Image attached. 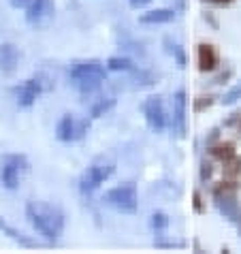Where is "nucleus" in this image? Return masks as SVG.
<instances>
[{"label": "nucleus", "instance_id": "f257e3e1", "mask_svg": "<svg viewBox=\"0 0 241 254\" xmlns=\"http://www.w3.org/2000/svg\"><path fill=\"white\" fill-rule=\"evenodd\" d=\"M26 218L32 229L45 239L47 244H56L64 233V211L58 205L45 201H28L26 203Z\"/></svg>", "mask_w": 241, "mask_h": 254}, {"label": "nucleus", "instance_id": "f03ea898", "mask_svg": "<svg viewBox=\"0 0 241 254\" xmlns=\"http://www.w3.org/2000/svg\"><path fill=\"white\" fill-rule=\"evenodd\" d=\"M107 64L101 60H81L75 62L68 70V81L77 92L81 94H94L98 88L107 81Z\"/></svg>", "mask_w": 241, "mask_h": 254}, {"label": "nucleus", "instance_id": "7ed1b4c3", "mask_svg": "<svg viewBox=\"0 0 241 254\" xmlns=\"http://www.w3.org/2000/svg\"><path fill=\"white\" fill-rule=\"evenodd\" d=\"M28 171H30V160L26 154L6 152L0 156V186L4 190H11V192L19 190L24 173Z\"/></svg>", "mask_w": 241, "mask_h": 254}, {"label": "nucleus", "instance_id": "20e7f679", "mask_svg": "<svg viewBox=\"0 0 241 254\" xmlns=\"http://www.w3.org/2000/svg\"><path fill=\"white\" fill-rule=\"evenodd\" d=\"M237 182L224 180L222 184H218L214 188V205L222 214L226 220L241 227V205L237 199Z\"/></svg>", "mask_w": 241, "mask_h": 254}, {"label": "nucleus", "instance_id": "39448f33", "mask_svg": "<svg viewBox=\"0 0 241 254\" xmlns=\"http://www.w3.org/2000/svg\"><path fill=\"white\" fill-rule=\"evenodd\" d=\"M113 171H116V162L107 156H96L94 160L86 167V171L79 178V188L81 192H94L107 182Z\"/></svg>", "mask_w": 241, "mask_h": 254}, {"label": "nucleus", "instance_id": "423d86ee", "mask_svg": "<svg viewBox=\"0 0 241 254\" xmlns=\"http://www.w3.org/2000/svg\"><path fill=\"white\" fill-rule=\"evenodd\" d=\"M103 203L109 205L111 209L120 211V214H134L139 209V196H137V186L126 182L116 188L105 190L103 194Z\"/></svg>", "mask_w": 241, "mask_h": 254}, {"label": "nucleus", "instance_id": "0eeeda50", "mask_svg": "<svg viewBox=\"0 0 241 254\" xmlns=\"http://www.w3.org/2000/svg\"><path fill=\"white\" fill-rule=\"evenodd\" d=\"M90 130V120L88 118H77L73 114H64L58 124H56V139L62 143H73L88 135Z\"/></svg>", "mask_w": 241, "mask_h": 254}, {"label": "nucleus", "instance_id": "6e6552de", "mask_svg": "<svg viewBox=\"0 0 241 254\" xmlns=\"http://www.w3.org/2000/svg\"><path fill=\"white\" fill-rule=\"evenodd\" d=\"M45 90H49V86L45 83V79L41 75H34L30 77V79L22 81L19 86L13 88V96H15V103L17 107L22 109H30L34 103H37V98L45 92Z\"/></svg>", "mask_w": 241, "mask_h": 254}, {"label": "nucleus", "instance_id": "1a4fd4ad", "mask_svg": "<svg viewBox=\"0 0 241 254\" xmlns=\"http://www.w3.org/2000/svg\"><path fill=\"white\" fill-rule=\"evenodd\" d=\"M143 118H145V124L150 126L152 132H162L169 126V116L165 111V105H162V98L160 96H147L143 105Z\"/></svg>", "mask_w": 241, "mask_h": 254}, {"label": "nucleus", "instance_id": "9d476101", "mask_svg": "<svg viewBox=\"0 0 241 254\" xmlns=\"http://www.w3.org/2000/svg\"><path fill=\"white\" fill-rule=\"evenodd\" d=\"M186 107H188V101H186V90L180 88L173 92V101H171V128L177 132V137H183L186 135Z\"/></svg>", "mask_w": 241, "mask_h": 254}, {"label": "nucleus", "instance_id": "9b49d317", "mask_svg": "<svg viewBox=\"0 0 241 254\" xmlns=\"http://www.w3.org/2000/svg\"><path fill=\"white\" fill-rule=\"evenodd\" d=\"M26 22L32 26H39L54 17V2L52 0H30L24 9Z\"/></svg>", "mask_w": 241, "mask_h": 254}, {"label": "nucleus", "instance_id": "f8f14e48", "mask_svg": "<svg viewBox=\"0 0 241 254\" xmlns=\"http://www.w3.org/2000/svg\"><path fill=\"white\" fill-rule=\"evenodd\" d=\"M220 64V54L216 45L211 43H198L196 47V68L201 70V73H211V70H216Z\"/></svg>", "mask_w": 241, "mask_h": 254}, {"label": "nucleus", "instance_id": "ddd939ff", "mask_svg": "<svg viewBox=\"0 0 241 254\" xmlns=\"http://www.w3.org/2000/svg\"><path fill=\"white\" fill-rule=\"evenodd\" d=\"M22 60V52L13 43H0V73L2 75H15Z\"/></svg>", "mask_w": 241, "mask_h": 254}, {"label": "nucleus", "instance_id": "4468645a", "mask_svg": "<svg viewBox=\"0 0 241 254\" xmlns=\"http://www.w3.org/2000/svg\"><path fill=\"white\" fill-rule=\"evenodd\" d=\"M175 11L173 9H167V6H160V9H150L145 13L139 15V22L141 24H147V26H158V24H171L175 22Z\"/></svg>", "mask_w": 241, "mask_h": 254}, {"label": "nucleus", "instance_id": "2eb2a0df", "mask_svg": "<svg viewBox=\"0 0 241 254\" xmlns=\"http://www.w3.org/2000/svg\"><path fill=\"white\" fill-rule=\"evenodd\" d=\"M0 231H2L6 237H11L15 244H19L22 248H43V244H39V242H34V239H30L26 233L17 231L15 227H11V224L6 222V220H2V218H0Z\"/></svg>", "mask_w": 241, "mask_h": 254}, {"label": "nucleus", "instance_id": "dca6fc26", "mask_svg": "<svg viewBox=\"0 0 241 254\" xmlns=\"http://www.w3.org/2000/svg\"><path fill=\"white\" fill-rule=\"evenodd\" d=\"M235 154H237V150H235V143H233V141H218V143L209 145V156L214 160H220V162L229 160L231 156H235Z\"/></svg>", "mask_w": 241, "mask_h": 254}, {"label": "nucleus", "instance_id": "f3484780", "mask_svg": "<svg viewBox=\"0 0 241 254\" xmlns=\"http://www.w3.org/2000/svg\"><path fill=\"white\" fill-rule=\"evenodd\" d=\"M105 64H107V68L113 70V73H130L134 68L132 60L126 58V56H109Z\"/></svg>", "mask_w": 241, "mask_h": 254}, {"label": "nucleus", "instance_id": "a211bd4d", "mask_svg": "<svg viewBox=\"0 0 241 254\" xmlns=\"http://www.w3.org/2000/svg\"><path fill=\"white\" fill-rule=\"evenodd\" d=\"M222 169H224V178L231 180V182H237L241 178V156L235 154V156H231L229 160L222 162Z\"/></svg>", "mask_w": 241, "mask_h": 254}, {"label": "nucleus", "instance_id": "6ab92c4d", "mask_svg": "<svg viewBox=\"0 0 241 254\" xmlns=\"http://www.w3.org/2000/svg\"><path fill=\"white\" fill-rule=\"evenodd\" d=\"M113 107H116V98H98V101L90 107V118L98 120V118L107 116Z\"/></svg>", "mask_w": 241, "mask_h": 254}, {"label": "nucleus", "instance_id": "aec40b11", "mask_svg": "<svg viewBox=\"0 0 241 254\" xmlns=\"http://www.w3.org/2000/svg\"><path fill=\"white\" fill-rule=\"evenodd\" d=\"M165 45H167V52L175 58L177 66H180V68L186 66V54H183V47L180 43H175V41H171V39H165Z\"/></svg>", "mask_w": 241, "mask_h": 254}, {"label": "nucleus", "instance_id": "412c9836", "mask_svg": "<svg viewBox=\"0 0 241 254\" xmlns=\"http://www.w3.org/2000/svg\"><path fill=\"white\" fill-rule=\"evenodd\" d=\"M169 224H171V220H169V216L165 214V211H154L152 218H150V227L156 233H165L169 229Z\"/></svg>", "mask_w": 241, "mask_h": 254}, {"label": "nucleus", "instance_id": "4be33fe9", "mask_svg": "<svg viewBox=\"0 0 241 254\" xmlns=\"http://www.w3.org/2000/svg\"><path fill=\"white\" fill-rule=\"evenodd\" d=\"M237 101H241V81L239 83H235L229 92H224V96L220 98V103L222 105H226V107H231V105H235Z\"/></svg>", "mask_w": 241, "mask_h": 254}, {"label": "nucleus", "instance_id": "5701e85b", "mask_svg": "<svg viewBox=\"0 0 241 254\" xmlns=\"http://www.w3.org/2000/svg\"><path fill=\"white\" fill-rule=\"evenodd\" d=\"M211 105H214V96H205V94H201V96H196L194 98V111L196 114H203L205 109H209Z\"/></svg>", "mask_w": 241, "mask_h": 254}, {"label": "nucleus", "instance_id": "b1692460", "mask_svg": "<svg viewBox=\"0 0 241 254\" xmlns=\"http://www.w3.org/2000/svg\"><path fill=\"white\" fill-rule=\"evenodd\" d=\"M192 205H194V211L196 214H203L205 207H203V199H201V192L198 190H194L192 192Z\"/></svg>", "mask_w": 241, "mask_h": 254}, {"label": "nucleus", "instance_id": "393cba45", "mask_svg": "<svg viewBox=\"0 0 241 254\" xmlns=\"http://www.w3.org/2000/svg\"><path fill=\"white\" fill-rule=\"evenodd\" d=\"M211 173H214L211 165H209V162H203V165H201V178H203V180H209Z\"/></svg>", "mask_w": 241, "mask_h": 254}, {"label": "nucleus", "instance_id": "a878e982", "mask_svg": "<svg viewBox=\"0 0 241 254\" xmlns=\"http://www.w3.org/2000/svg\"><path fill=\"white\" fill-rule=\"evenodd\" d=\"M203 2L207 4H214V6H231L235 0H203Z\"/></svg>", "mask_w": 241, "mask_h": 254}, {"label": "nucleus", "instance_id": "bb28decb", "mask_svg": "<svg viewBox=\"0 0 241 254\" xmlns=\"http://www.w3.org/2000/svg\"><path fill=\"white\" fill-rule=\"evenodd\" d=\"M156 248H183V244H175V242H156Z\"/></svg>", "mask_w": 241, "mask_h": 254}, {"label": "nucleus", "instance_id": "cd10ccee", "mask_svg": "<svg viewBox=\"0 0 241 254\" xmlns=\"http://www.w3.org/2000/svg\"><path fill=\"white\" fill-rule=\"evenodd\" d=\"M233 75V68H226L224 70V73H220L218 77H216V79H214V83H224L226 79H229V77Z\"/></svg>", "mask_w": 241, "mask_h": 254}, {"label": "nucleus", "instance_id": "c85d7f7f", "mask_svg": "<svg viewBox=\"0 0 241 254\" xmlns=\"http://www.w3.org/2000/svg\"><path fill=\"white\" fill-rule=\"evenodd\" d=\"M152 0H128V4L132 6V9H143V6H147Z\"/></svg>", "mask_w": 241, "mask_h": 254}, {"label": "nucleus", "instance_id": "c756f323", "mask_svg": "<svg viewBox=\"0 0 241 254\" xmlns=\"http://www.w3.org/2000/svg\"><path fill=\"white\" fill-rule=\"evenodd\" d=\"M9 2H11V6H15V9H22L24 11L30 0H9Z\"/></svg>", "mask_w": 241, "mask_h": 254}, {"label": "nucleus", "instance_id": "7c9ffc66", "mask_svg": "<svg viewBox=\"0 0 241 254\" xmlns=\"http://www.w3.org/2000/svg\"><path fill=\"white\" fill-rule=\"evenodd\" d=\"M237 128H239V132H241V120H239V124H237Z\"/></svg>", "mask_w": 241, "mask_h": 254}]
</instances>
